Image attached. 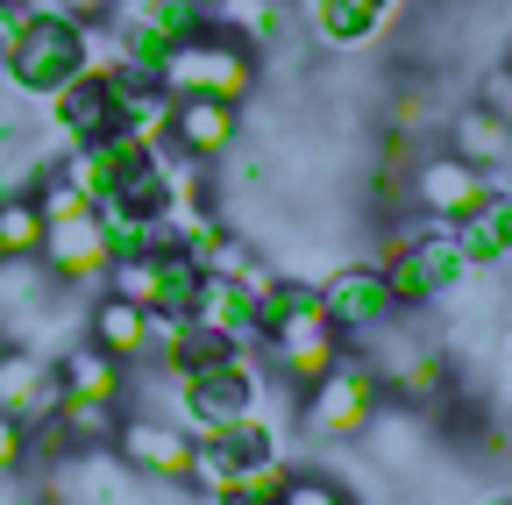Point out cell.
I'll return each instance as SVG.
<instances>
[{
    "mask_svg": "<svg viewBox=\"0 0 512 505\" xmlns=\"http://www.w3.org/2000/svg\"><path fill=\"white\" fill-rule=\"evenodd\" d=\"M157 79L171 86V93H214V100H249L256 86H264V57H256L242 36H228V29H200V36H185L164 65H157Z\"/></svg>",
    "mask_w": 512,
    "mask_h": 505,
    "instance_id": "6da1fadb",
    "label": "cell"
},
{
    "mask_svg": "<svg viewBox=\"0 0 512 505\" xmlns=\"http://www.w3.org/2000/svg\"><path fill=\"white\" fill-rule=\"evenodd\" d=\"M0 72H8L15 93H29V100L64 93L79 72H93V22H79V15H36L29 36L0 57Z\"/></svg>",
    "mask_w": 512,
    "mask_h": 505,
    "instance_id": "7a4b0ae2",
    "label": "cell"
},
{
    "mask_svg": "<svg viewBox=\"0 0 512 505\" xmlns=\"http://www.w3.org/2000/svg\"><path fill=\"white\" fill-rule=\"evenodd\" d=\"M377 406H384V385H377V370L356 356H342L328 377H313V385L299 392V427L313 434V441H363V427L377 420Z\"/></svg>",
    "mask_w": 512,
    "mask_h": 505,
    "instance_id": "3957f363",
    "label": "cell"
},
{
    "mask_svg": "<svg viewBox=\"0 0 512 505\" xmlns=\"http://www.w3.org/2000/svg\"><path fill=\"white\" fill-rule=\"evenodd\" d=\"M320 313L342 328V342H363V335H377L399 313V292H392V278H384L377 264H335L328 278H320Z\"/></svg>",
    "mask_w": 512,
    "mask_h": 505,
    "instance_id": "277c9868",
    "label": "cell"
},
{
    "mask_svg": "<svg viewBox=\"0 0 512 505\" xmlns=\"http://www.w3.org/2000/svg\"><path fill=\"white\" fill-rule=\"evenodd\" d=\"M36 264H43L57 285H107V271H114V242H107L100 207L50 221V228H43V249H36Z\"/></svg>",
    "mask_w": 512,
    "mask_h": 505,
    "instance_id": "5b68a950",
    "label": "cell"
},
{
    "mask_svg": "<svg viewBox=\"0 0 512 505\" xmlns=\"http://www.w3.org/2000/svg\"><path fill=\"white\" fill-rule=\"evenodd\" d=\"M264 349H271V370L285 377V385H313V377H328L335 363H342V328L328 321V313H292V321H278L271 335H264Z\"/></svg>",
    "mask_w": 512,
    "mask_h": 505,
    "instance_id": "8992f818",
    "label": "cell"
},
{
    "mask_svg": "<svg viewBox=\"0 0 512 505\" xmlns=\"http://www.w3.org/2000/svg\"><path fill=\"white\" fill-rule=\"evenodd\" d=\"M207 15L192 8V0H121L114 8V36L128 57H143V65H164V57L185 43V36H200Z\"/></svg>",
    "mask_w": 512,
    "mask_h": 505,
    "instance_id": "52a82bcc",
    "label": "cell"
},
{
    "mask_svg": "<svg viewBox=\"0 0 512 505\" xmlns=\"http://www.w3.org/2000/svg\"><path fill=\"white\" fill-rule=\"evenodd\" d=\"M242 136V107L235 100H214V93H171V129L164 143L192 164H221Z\"/></svg>",
    "mask_w": 512,
    "mask_h": 505,
    "instance_id": "ba28073f",
    "label": "cell"
},
{
    "mask_svg": "<svg viewBox=\"0 0 512 505\" xmlns=\"http://www.w3.org/2000/svg\"><path fill=\"white\" fill-rule=\"evenodd\" d=\"M114 456L136 470V477H150V484H185L192 434H185L178 420H164V413H128V420L114 427Z\"/></svg>",
    "mask_w": 512,
    "mask_h": 505,
    "instance_id": "9c48e42d",
    "label": "cell"
},
{
    "mask_svg": "<svg viewBox=\"0 0 512 505\" xmlns=\"http://www.w3.org/2000/svg\"><path fill=\"white\" fill-rule=\"evenodd\" d=\"M50 129L64 136V150L79 143H100L107 129H121V93L107 72H79L64 93H50Z\"/></svg>",
    "mask_w": 512,
    "mask_h": 505,
    "instance_id": "30bf717a",
    "label": "cell"
},
{
    "mask_svg": "<svg viewBox=\"0 0 512 505\" xmlns=\"http://www.w3.org/2000/svg\"><path fill=\"white\" fill-rule=\"evenodd\" d=\"M491 185H484V171L477 164H463L456 150H441V157H420L413 164V185H406V200L427 214V221H456L470 200H484Z\"/></svg>",
    "mask_w": 512,
    "mask_h": 505,
    "instance_id": "8fae6325",
    "label": "cell"
},
{
    "mask_svg": "<svg viewBox=\"0 0 512 505\" xmlns=\"http://www.w3.org/2000/svg\"><path fill=\"white\" fill-rule=\"evenodd\" d=\"M57 399H64L57 356H43V349H8V356H0V406H8L15 420L43 427L57 413Z\"/></svg>",
    "mask_w": 512,
    "mask_h": 505,
    "instance_id": "7c38bea8",
    "label": "cell"
},
{
    "mask_svg": "<svg viewBox=\"0 0 512 505\" xmlns=\"http://www.w3.org/2000/svg\"><path fill=\"white\" fill-rule=\"evenodd\" d=\"M86 342H100L114 363H128V370H150L157 356H150V306H136V299H121V292H100L93 306H86Z\"/></svg>",
    "mask_w": 512,
    "mask_h": 505,
    "instance_id": "4fadbf2b",
    "label": "cell"
},
{
    "mask_svg": "<svg viewBox=\"0 0 512 505\" xmlns=\"http://www.w3.org/2000/svg\"><path fill=\"white\" fill-rule=\"evenodd\" d=\"M448 242L463 249V264H505L512 257V193L491 185L484 200H470L456 214V228H448Z\"/></svg>",
    "mask_w": 512,
    "mask_h": 505,
    "instance_id": "5bb4252c",
    "label": "cell"
},
{
    "mask_svg": "<svg viewBox=\"0 0 512 505\" xmlns=\"http://www.w3.org/2000/svg\"><path fill=\"white\" fill-rule=\"evenodd\" d=\"M57 385H64V399L121 406V399H128V363H114L100 342H64V356H57Z\"/></svg>",
    "mask_w": 512,
    "mask_h": 505,
    "instance_id": "9a60e30c",
    "label": "cell"
},
{
    "mask_svg": "<svg viewBox=\"0 0 512 505\" xmlns=\"http://www.w3.org/2000/svg\"><path fill=\"white\" fill-rule=\"evenodd\" d=\"M441 136H448V150H456L463 164H477V171L512 164V121H498L491 107H456V114H441Z\"/></svg>",
    "mask_w": 512,
    "mask_h": 505,
    "instance_id": "2e32d148",
    "label": "cell"
},
{
    "mask_svg": "<svg viewBox=\"0 0 512 505\" xmlns=\"http://www.w3.org/2000/svg\"><path fill=\"white\" fill-rule=\"evenodd\" d=\"M192 321H200L207 335H221L228 349H242V342H256V299L235 278H200V292H192Z\"/></svg>",
    "mask_w": 512,
    "mask_h": 505,
    "instance_id": "e0dca14e",
    "label": "cell"
},
{
    "mask_svg": "<svg viewBox=\"0 0 512 505\" xmlns=\"http://www.w3.org/2000/svg\"><path fill=\"white\" fill-rule=\"evenodd\" d=\"M392 0H313V36L335 50H363L370 36H384Z\"/></svg>",
    "mask_w": 512,
    "mask_h": 505,
    "instance_id": "ac0fdd59",
    "label": "cell"
},
{
    "mask_svg": "<svg viewBox=\"0 0 512 505\" xmlns=\"http://www.w3.org/2000/svg\"><path fill=\"white\" fill-rule=\"evenodd\" d=\"M43 207H36V185H15V193H0V249L8 257H36L43 249Z\"/></svg>",
    "mask_w": 512,
    "mask_h": 505,
    "instance_id": "d6986e66",
    "label": "cell"
},
{
    "mask_svg": "<svg viewBox=\"0 0 512 505\" xmlns=\"http://www.w3.org/2000/svg\"><path fill=\"white\" fill-rule=\"evenodd\" d=\"M278 505H356V491L335 484L328 470H299V477H285V498Z\"/></svg>",
    "mask_w": 512,
    "mask_h": 505,
    "instance_id": "ffe728a7",
    "label": "cell"
},
{
    "mask_svg": "<svg viewBox=\"0 0 512 505\" xmlns=\"http://www.w3.org/2000/svg\"><path fill=\"white\" fill-rule=\"evenodd\" d=\"M15 470H29V420L0 406V477H15Z\"/></svg>",
    "mask_w": 512,
    "mask_h": 505,
    "instance_id": "44dd1931",
    "label": "cell"
},
{
    "mask_svg": "<svg viewBox=\"0 0 512 505\" xmlns=\"http://www.w3.org/2000/svg\"><path fill=\"white\" fill-rule=\"evenodd\" d=\"M477 107H491L498 121H512V65H498V72L477 79Z\"/></svg>",
    "mask_w": 512,
    "mask_h": 505,
    "instance_id": "7402d4cb",
    "label": "cell"
},
{
    "mask_svg": "<svg viewBox=\"0 0 512 505\" xmlns=\"http://www.w3.org/2000/svg\"><path fill=\"white\" fill-rule=\"evenodd\" d=\"M29 22H36V8H22V0H0V57L29 36Z\"/></svg>",
    "mask_w": 512,
    "mask_h": 505,
    "instance_id": "603a6c76",
    "label": "cell"
},
{
    "mask_svg": "<svg viewBox=\"0 0 512 505\" xmlns=\"http://www.w3.org/2000/svg\"><path fill=\"white\" fill-rule=\"evenodd\" d=\"M121 0H64V15H79V22H100V15H114Z\"/></svg>",
    "mask_w": 512,
    "mask_h": 505,
    "instance_id": "cb8c5ba5",
    "label": "cell"
},
{
    "mask_svg": "<svg viewBox=\"0 0 512 505\" xmlns=\"http://www.w3.org/2000/svg\"><path fill=\"white\" fill-rule=\"evenodd\" d=\"M22 8H36V15H64V0H22Z\"/></svg>",
    "mask_w": 512,
    "mask_h": 505,
    "instance_id": "d4e9b609",
    "label": "cell"
},
{
    "mask_svg": "<svg viewBox=\"0 0 512 505\" xmlns=\"http://www.w3.org/2000/svg\"><path fill=\"white\" fill-rule=\"evenodd\" d=\"M8 349H15V328H8V321H0V356H8Z\"/></svg>",
    "mask_w": 512,
    "mask_h": 505,
    "instance_id": "484cf974",
    "label": "cell"
},
{
    "mask_svg": "<svg viewBox=\"0 0 512 505\" xmlns=\"http://www.w3.org/2000/svg\"><path fill=\"white\" fill-rule=\"evenodd\" d=\"M484 505H512V498H484Z\"/></svg>",
    "mask_w": 512,
    "mask_h": 505,
    "instance_id": "4316f807",
    "label": "cell"
},
{
    "mask_svg": "<svg viewBox=\"0 0 512 505\" xmlns=\"http://www.w3.org/2000/svg\"><path fill=\"white\" fill-rule=\"evenodd\" d=\"M0 264H8V249H0Z\"/></svg>",
    "mask_w": 512,
    "mask_h": 505,
    "instance_id": "83f0119b",
    "label": "cell"
}]
</instances>
